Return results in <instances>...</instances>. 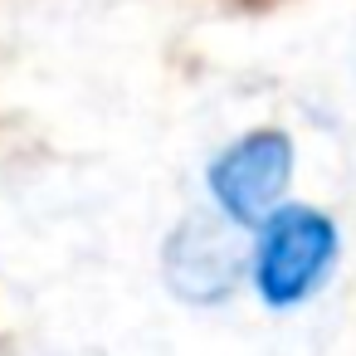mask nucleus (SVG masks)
I'll return each instance as SVG.
<instances>
[{"instance_id": "1", "label": "nucleus", "mask_w": 356, "mask_h": 356, "mask_svg": "<svg viewBox=\"0 0 356 356\" xmlns=\"http://www.w3.org/2000/svg\"><path fill=\"white\" fill-rule=\"evenodd\" d=\"M341 259V229L317 205H278L249 239V283L264 307L293 312L317 298Z\"/></svg>"}, {"instance_id": "2", "label": "nucleus", "mask_w": 356, "mask_h": 356, "mask_svg": "<svg viewBox=\"0 0 356 356\" xmlns=\"http://www.w3.org/2000/svg\"><path fill=\"white\" fill-rule=\"evenodd\" d=\"M210 200L234 229H259L278 205H288L293 186V142L273 127H254L229 142L205 171Z\"/></svg>"}, {"instance_id": "3", "label": "nucleus", "mask_w": 356, "mask_h": 356, "mask_svg": "<svg viewBox=\"0 0 356 356\" xmlns=\"http://www.w3.org/2000/svg\"><path fill=\"white\" fill-rule=\"evenodd\" d=\"M229 229H220L210 220L176 225V234L166 239V254H161V273H166V288L176 298L220 302L239 288V278L249 273V249H239Z\"/></svg>"}]
</instances>
